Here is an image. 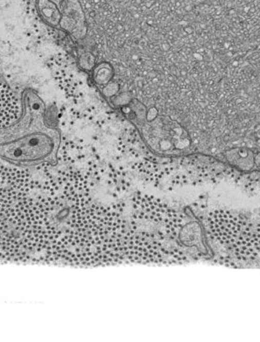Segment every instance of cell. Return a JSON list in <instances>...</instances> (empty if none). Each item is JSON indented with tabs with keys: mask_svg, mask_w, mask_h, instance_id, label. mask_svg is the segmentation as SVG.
Here are the masks:
<instances>
[{
	"mask_svg": "<svg viewBox=\"0 0 260 342\" xmlns=\"http://www.w3.org/2000/svg\"><path fill=\"white\" fill-rule=\"evenodd\" d=\"M115 76L114 67L107 62H101L92 68V78L96 84L105 87L109 84Z\"/></svg>",
	"mask_w": 260,
	"mask_h": 342,
	"instance_id": "5b68a950",
	"label": "cell"
},
{
	"mask_svg": "<svg viewBox=\"0 0 260 342\" xmlns=\"http://www.w3.org/2000/svg\"><path fill=\"white\" fill-rule=\"evenodd\" d=\"M57 6L61 14V29L77 40L84 38L87 34V25L84 12L80 0H51Z\"/></svg>",
	"mask_w": 260,
	"mask_h": 342,
	"instance_id": "7a4b0ae2",
	"label": "cell"
},
{
	"mask_svg": "<svg viewBox=\"0 0 260 342\" xmlns=\"http://www.w3.org/2000/svg\"><path fill=\"white\" fill-rule=\"evenodd\" d=\"M226 160L242 171H250L254 167L255 153L248 147H236L225 152Z\"/></svg>",
	"mask_w": 260,
	"mask_h": 342,
	"instance_id": "3957f363",
	"label": "cell"
},
{
	"mask_svg": "<svg viewBox=\"0 0 260 342\" xmlns=\"http://www.w3.org/2000/svg\"><path fill=\"white\" fill-rule=\"evenodd\" d=\"M21 101V117L1 128V160L38 169L55 167L61 146L56 106L47 105L32 88L24 89Z\"/></svg>",
	"mask_w": 260,
	"mask_h": 342,
	"instance_id": "6da1fadb",
	"label": "cell"
},
{
	"mask_svg": "<svg viewBox=\"0 0 260 342\" xmlns=\"http://www.w3.org/2000/svg\"><path fill=\"white\" fill-rule=\"evenodd\" d=\"M80 65L86 70H91L96 66L95 56L89 52H85L80 56Z\"/></svg>",
	"mask_w": 260,
	"mask_h": 342,
	"instance_id": "8992f818",
	"label": "cell"
},
{
	"mask_svg": "<svg viewBox=\"0 0 260 342\" xmlns=\"http://www.w3.org/2000/svg\"><path fill=\"white\" fill-rule=\"evenodd\" d=\"M52 177H53V176L49 175V176H48V177H47V178H52ZM59 188H60V187H59ZM56 194H57V195L60 196V197H61V198H62V199H63L64 196L62 195V194H60V193H56V192H55V193H53V194H52V196L56 195ZM64 199H65V197H64ZM65 200H66V199H65ZM92 200L87 199V200H86V201H85L84 202H82V203H81V204L76 205V203H75V204H76V206H78V207H81V206H82V207H84V206H88V205H91V203H92Z\"/></svg>",
	"mask_w": 260,
	"mask_h": 342,
	"instance_id": "52a82bcc",
	"label": "cell"
},
{
	"mask_svg": "<svg viewBox=\"0 0 260 342\" xmlns=\"http://www.w3.org/2000/svg\"><path fill=\"white\" fill-rule=\"evenodd\" d=\"M37 7L41 18L46 24L51 27H61L62 17L57 6L51 0H37Z\"/></svg>",
	"mask_w": 260,
	"mask_h": 342,
	"instance_id": "277c9868",
	"label": "cell"
}]
</instances>
